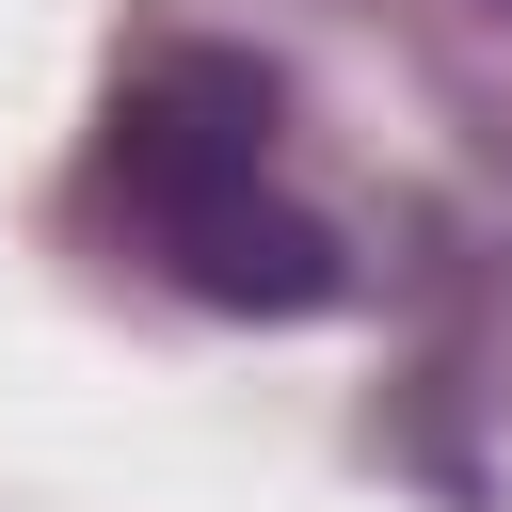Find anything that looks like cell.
Instances as JSON below:
<instances>
[{
    "instance_id": "cell-1",
    "label": "cell",
    "mask_w": 512,
    "mask_h": 512,
    "mask_svg": "<svg viewBox=\"0 0 512 512\" xmlns=\"http://www.w3.org/2000/svg\"><path fill=\"white\" fill-rule=\"evenodd\" d=\"M272 128H288V96L240 48H160L112 96V160H96L112 224L192 304H224V320H320V304H352V256H336L320 208H288Z\"/></svg>"
}]
</instances>
